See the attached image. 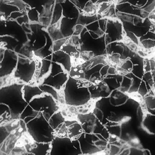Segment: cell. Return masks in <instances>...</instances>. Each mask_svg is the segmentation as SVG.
<instances>
[{
	"label": "cell",
	"mask_w": 155,
	"mask_h": 155,
	"mask_svg": "<svg viewBox=\"0 0 155 155\" xmlns=\"http://www.w3.org/2000/svg\"><path fill=\"white\" fill-rule=\"evenodd\" d=\"M94 114H95V116H96V117H97V119L99 120H101V121H102V111L100 110H99V109H97V108H96V109H95L94 110Z\"/></svg>",
	"instance_id": "cell-31"
},
{
	"label": "cell",
	"mask_w": 155,
	"mask_h": 155,
	"mask_svg": "<svg viewBox=\"0 0 155 155\" xmlns=\"http://www.w3.org/2000/svg\"><path fill=\"white\" fill-rule=\"evenodd\" d=\"M24 83H13L0 89V104L7 105L10 110L12 119L20 117L22 113L28 106L23 96Z\"/></svg>",
	"instance_id": "cell-1"
},
{
	"label": "cell",
	"mask_w": 155,
	"mask_h": 155,
	"mask_svg": "<svg viewBox=\"0 0 155 155\" xmlns=\"http://www.w3.org/2000/svg\"><path fill=\"white\" fill-rule=\"evenodd\" d=\"M132 84V79L130 78L129 77H126V76H124L122 81L121 82L120 84V90L122 91H126L129 90L131 85Z\"/></svg>",
	"instance_id": "cell-23"
},
{
	"label": "cell",
	"mask_w": 155,
	"mask_h": 155,
	"mask_svg": "<svg viewBox=\"0 0 155 155\" xmlns=\"http://www.w3.org/2000/svg\"><path fill=\"white\" fill-rule=\"evenodd\" d=\"M81 79H76L69 76L64 87L65 103L70 106H82L91 99L88 87L91 84Z\"/></svg>",
	"instance_id": "cell-2"
},
{
	"label": "cell",
	"mask_w": 155,
	"mask_h": 155,
	"mask_svg": "<svg viewBox=\"0 0 155 155\" xmlns=\"http://www.w3.org/2000/svg\"><path fill=\"white\" fill-rule=\"evenodd\" d=\"M133 63L131 62V61L128 59L121 66V68L125 70L126 71H131L132 70L133 68Z\"/></svg>",
	"instance_id": "cell-27"
},
{
	"label": "cell",
	"mask_w": 155,
	"mask_h": 155,
	"mask_svg": "<svg viewBox=\"0 0 155 155\" xmlns=\"http://www.w3.org/2000/svg\"><path fill=\"white\" fill-rule=\"evenodd\" d=\"M122 38V25L118 20H107L105 30V44L119 41Z\"/></svg>",
	"instance_id": "cell-9"
},
{
	"label": "cell",
	"mask_w": 155,
	"mask_h": 155,
	"mask_svg": "<svg viewBox=\"0 0 155 155\" xmlns=\"http://www.w3.org/2000/svg\"><path fill=\"white\" fill-rule=\"evenodd\" d=\"M142 125L148 132L154 134L155 133V115L151 113L147 114L143 119Z\"/></svg>",
	"instance_id": "cell-16"
},
{
	"label": "cell",
	"mask_w": 155,
	"mask_h": 155,
	"mask_svg": "<svg viewBox=\"0 0 155 155\" xmlns=\"http://www.w3.org/2000/svg\"><path fill=\"white\" fill-rule=\"evenodd\" d=\"M61 50L64 51L66 53H67L68 55L70 56V57H76V55L79 56V51L77 49L76 46L73 44L72 42L71 39L70 37L67 41L65 42V44L63 45V47L61 48Z\"/></svg>",
	"instance_id": "cell-17"
},
{
	"label": "cell",
	"mask_w": 155,
	"mask_h": 155,
	"mask_svg": "<svg viewBox=\"0 0 155 155\" xmlns=\"http://www.w3.org/2000/svg\"><path fill=\"white\" fill-rule=\"evenodd\" d=\"M84 26L81 24H76L75 27H74V33L73 34V35H76V36H78L79 35V34L81 33V32L83 30L84 28Z\"/></svg>",
	"instance_id": "cell-30"
},
{
	"label": "cell",
	"mask_w": 155,
	"mask_h": 155,
	"mask_svg": "<svg viewBox=\"0 0 155 155\" xmlns=\"http://www.w3.org/2000/svg\"><path fill=\"white\" fill-rule=\"evenodd\" d=\"M18 61V54L13 50L5 49L4 56L0 62V77L10 76L13 74Z\"/></svg>",
	"instance_id": "cell-8"
},
{
	"label": "cell",
	"mask_w": 155,
	"mask_h": 155,
	"mask_svg": "<svg viewBox=\"0 0 155 155\" xmlns=\"http://www.w3.org/2000/svg\"><path fill=\"white\" fill-rule=\"evenodd\" d=\"M7 135H8V133H7L6 131H4V133H3V131L1 129V143L2 142L4 139L7 136Z\"/></svg>",
	"instance_id": "cell-35"
},
{
	"label": "cell",
	"mask_w": 155,
	"mask_h": 155,
	"mask_svg": "<svg viewBox=\"0 0 155 155\" xmlns=\"http://www.w3.org/2000/svg\"><path fill=\"white\" fill-rule=\"evenodd\" d=\"M69 77V73L58 63L52 62L48 73L44 78L42 84L50 85L57 91L61 90L65 85Z\"/></svg>",
	"instance_id": "cell-6"
},
{
	"label": "cell",
	"mask_w": 155,
	"mask_h": 155,
	"mask_svg": "<svg viewBox=\"0 0 155 155\" xmlns=\"http://www.w3.org/2000/svg\"><path fill=\"white\" fill-rule=\"evenodd\" d=\"M145 105L148 111L152 110L154 111L155 108V99L154 96H148L145 99Z\"/></svg>",
	"instance_id": "cell-24"
},
{
	"label": "cell",
	"mask_w": 155,
	"mask_h": 155,
	"mask_svg": "<svg viewBox=\"0 0 155 155\" xmlns=\"http://www.w3.org/2000/svg\"><path fill=\"white\" fill-rule=\"evenodd\" d=\"M38 86H39V88L44 93H47V94L51 95L56 101H58L59 100L57 90L54 88H53V87H51L50 85H46V84H39Z\"/></svg>",
	"instance_id": "cell-21"
},
{
	"label": "cell",
	"mask_w": 155,
	"mask_h": 155,
	"mask_svg": "<svg viewBox=\"0 0 155 155\" xmlns=\"http://www.w3.org/2000/svg\"><path fill=\"white\" fill-rule=\"evenodd\" d=\"M22 91L24 98L28 104L34 98L45 93L39 88L38 85H33L28 84L24 85Z\"/></svg>",
	"instance_id": "cell-11"
},
{
	"label": "cell",
	"mask_w": 155,
	"mask_h": 155,
	"mask_svg": "<svg viewBox=\"0 0 155 155\" xmlns=\"http://www.w3.org/2000/svg\"><path fill=\"white\" fill-rule=\"evenodd\" d=\"M51 60L48 59V58H43L41 60V65L40 68V71L38 79H41L44 78L49 72L51 65Z\"/></svg>",
	"instance_id": "cell-19"
},
{
	"label": "cell",
	"mask_w": 155,
	"mask_h": 155,
	"mask_svg": "<svg viewBox=\"0 0 155 155\" xmlns=\"http://www.w3.org/2000/svg\"><path fill=\"white\" fill-rule=\"evenodd\" d=\"M116 74V69L114 67H111L110 66L108 70V74Z\"/></svg>",
	"instance_id": "cell-36"
},
{
	"label": "cell",
	"mask_w": 155,
	"mask_h": 155,
	"mask_svg": "<svg viewBox=\"0 0 155 155\" xmlns=\"http://www.w3.org/2000/svg\"><path fill=\"white\" fill-rule=\"evenodd\" d=\"M36 68V62L34 59L21 56L18 54V61L13 76L24 84H28L33 79Z\"/></svg>",
	"instance_id": "cell-5"
},
{
	"label": "cell",
	"mask_w": 155,
	"mask_h": 155,
	"mask_svg": "<svg viewBox=\"0 0 155 155\" xmlns=\"http://www.w3.org/2000/svg\"><path fill=\"white\" fill-rule=\"evenodd\" d=\"M141 44L143 47L147 49H150L154 48L155 45V42L154 39H145L141 41Z\"/></svg>",
	"instance_id": "cell-25"
},
{
	"label": "cell",
	"mask_w": 155,
	"mask_h": 155,
	"mask_svg": "<svg viewBox=\"0 0 155 155\" xmlns=\"http://www.w3.org/2000/svg\"><path fill=\"white\" fill-rule=\"evenodd\" d=\"M130 154L139 155V154H142L143 153L140 150H138L136 148H130Z\"/></svg>",
	"instance_id": "cell-32"
},
{
	"label": "cell",
	"mask_w": 155,
	"mask_h": 155,
	"mask_svg": "<svg viewBox=\"0 0 155 155\" xmlns=\"http://www.w3.org/2000/svg\"><path fill=\"white\" fill-rule=\"evenodd\" d=\"M110 67V65H108V64H105L104 65L100 70V74H101V77L102 79H104L108 74V70Z\"/></svg>",
	"instance_id": "cell-29"
},
{
	"label": "cell",
	"mask_w": 155,
	"mask_h": 155,
	"mask_svg": "<svg viewBox=\"0 0 155 155\" xmlns=\"http://www.w3.org/2000/svg\"><path fill=\"white\" fill-rule=\"evenodd\" d=\"M85 134L82 133V134L78 138L80 141V146L82 154H92L99 151V149L94 146L91 145L87 140L84 136Z\"/></svg>",
	"instance_id": "cell-13"
},
{
	"label": "cell",
	"mask_w": 155,
	"mask_h": 155,
	"mask_svg": "<svg viewBox=\"0 0 155 155\" xmlns=\"http://www.w3.org/2000/svg\"><path fill=\"white\" fill-rule=\"evenodd\" d=\"M35 142V146L29 150H27L30 154L35 155H50L51 149V142Z\"/></svg>",
	"instance_id": "cell-12"
},
{
	"label": "cell",
	"mask_w": 155,
	"mask_h": 155,
	"mask_svg": "<svg viewBox=\"0 0 155 155\" xmlns=\"http://www.w3.org/2000/svg\"><path fill=\"white\" fill-rule=\"evenodd\" d=\"M48 32L53 42L64 38L59 28V22H58L54 25H50L48 28Z\"/></svg>",
	"instance_id": "cell-18"
},
{
	"label": "cell",
	"mask_w": 155,
	"mask_h": 155,
	"mask_svg": "<svg viewBox=\"0 0 155 155\" xmlns=\"http://www.w3.org/2000/svg\"><path fill=\"white\" fill-rule=\"evenodd\" d=\"M62 15V7L60 4H56L53 7L50 25H54L60 21Z\"/></svg>",
	"instance_id": "cell-20"
},
{
	"label": "cell",
	"mask_w": 155,
	"mask_h": 155,
	"mask_svg": "<svg viewBox=\"0 0 155 155\" xmlns=\"http://www.w3.org/2000/svg\"><path fill=\"white\" fill-rule=\"evenodd\" d=\"M119 150V148L114 145H111V154H116Z\"/></svg>",
	"instance_id": "cell-34"
},
{
	"label": "cell",
	"mask_w": 155,
	"mask_h": 155,
	"mask_svg": "<svg viewBox=\"0 0 155 155\" xmlns=\"http://www.w3.org/2000/svg\"><path fill=\"white\" fill-rule=\"evenodd\" d=\"M28 18L31 21H39V15L38 12L33 9L30 10L28 12Z\"/></svg>",
	"instance_id": "cell-26"
},
{
	"label": "cell",
	"mask_w": 155,
	"mask_h": 155,
	"mask_svg": "<svg viewBox=\"0 0 155 155\" xmlns=\"http://www.w3.org/2000/svg\"><path fill=\"white\" fill-rule=\"evenodd\" d=\"M70 38V37H69ZM69 38H64L63 39H61L55 41L53 42L52 44V50L53 52L57 51L58 50H61L63 45L65 44Z\"/></svg>",
	"instance_id": "cell-22"
},
{
	"label": "cell",
	"mask_w": 155,
	"mask_h": 155,
	"mask_svg": "<svg viewBox=\"0 0 155 155\" xmlns=\"http://www.w3.org/2000/svg\"><path fill=\"white\" fill-rule=\"evenodd\" d=\"M119 56H120V54H118V53H114L112 54L111 56V61L113 62H117L118 61H119Z\"/></svg>",
	"instance_id": "cell-33"
},
{
	"label": "cell",
	"mask_w": 155,
	"mask_h": 155,
	"mask_svg": "<svg viewBox=\"0 0 155 155\" xmlns=\"http://www.w3.org/2000/svg\"><path fill=\"white\" fill-rule=\"evenodd\" d=\"M51 61L61 65L65 70L68 73L73 67L71 58L70 56L61 50L52 53Z\"/></svg>",
	"instance_id": "cell-10"
},
{
	"label": "cell",
	"mask_w": 155,
	"mask_h": 155,
	"mask_svg": "<svg viewBox=\"0 0 155 155\" xmlns=\"http://www.w3.org/2000/svg\"><path fill=\"white\" fill-rule=\"evenodd\" d=\"M82 154L73 145L72 140L67 136H55L51 142L50 155H78Z\"/></svg>",
	"instance_id": "cell-7"
},
{
	"label": "cell",
	"mask_w": 155,
	"mask_h": 155,
	"mask_svg": "<svg viewBox=\"0 0 155 155\" xmlns=\"http://www.w3.org/2000/svg\"><path fill=\"white\" fill-rule=\"evenodd\" d=\"M48 121L53 129L54 130V131H56L58 129L61 128L62 124L65 122V120L62 114L61 111L58 110L50 117Z\"/></svg>",
	"instance_id": "cell-14"
},
{
	"label": "cell",
	"mask_w": 155,
	"mask_h": 155,
	"mask_svg": "<svg viewBox=\"0 0 155 155\" xmlns=\"http://www.w3.org/2000/svg\"><path fill=\"white\" fill-rule=\"evenodd\" d=\"M67 136L70 139L79 137L83 133V128L82 125L78 122L75 121L73 124L67 127Z\"/></svg>",
	"instance_id": "cell-15"
},
{
	"label": "cell",
	"mask_w": 155,
	"mask_h": 155,
	"mask_svg": "<svg viewBox=\"0 0 155 155\" xmlns=\"http://www.w3.org/2000/svg\"><path fill=\"white\" fill-rule=\"evenodd\" d=\"M126 35L133 42H134L136 44H138V43H139L138 39H137L136 35H135V34L134 33H133L132 31H130L126 30Z\"/></svg>",
	"instance_id": "cell-28"
},
{
	"label": "cell",
	"mask_w": 155,
	"mask_h": 155,
	"mask_svg": "<svg viewBox=\"0 0 155 155\" xmlns=\"http://www.w3.org/2000/svg\"><path fill=\"white\" fill-rule=\"evenodd\" d=\"M28 106L34 111L42 113L47 120L55 112L59 110L56 101L51 95L45 93L34 98L28 103Z\"/></svg>",
	"instance_id": "cell-4"
},
{
	"label": "cell",
	"mask_w": 155,
	"mask_h": 155,
	"mask_svg": "<svg viewBox=\"0 0 155 155\" xmlns=\"http://www.w3.org/2000/svg\"><path fill=\"white\" fill-rule=\"evenodd\" d=\"M25 126L29 135L36 142H51L55 136L54 130L41 112L37 113L25 122Z\"/></svg>",
	"instance_id": "cell-3"
}]
</instances>
